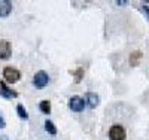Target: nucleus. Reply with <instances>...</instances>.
I'll return each mask as SVG.
<instances>
[{"label":"nucleus","mask_w":149,"mask_h":140,"mask_svg":"<svg viewBox=\"0 0 149 140\" xmlns=\"http://www.w3.org/2000/svg\"><path fill=\"white\" fill-rule=\"evenodd\" d=\"M3 78H5V82H8V84H17L21 78V73L18 69L8 66L3 69Z\"/></svg>","instance_id":"nucleus-1"},{"label":"nucleus","mask_w":149,"mask_h":140,"mask_svg":"<svg viewBox=\"0 0 149 140\" xmlns=\"http://www.w3.org/2000/svg\"><path fill=\"white\" fill-rule=\"evenodd\" d=\"M127 139V131L122 125L115 124L110 127L109 130V140H125Z\"/></svg>","instance_id":"nucleus-2"},{"label":"nucleus","mask_w":149,"mask_h":140,"mask_svg":"<svg viewBox=\"0 0 149 140\" xmlns=\"http://www.w3.org/2000/svg\"><path fill=\"white\" fill-rule=\"evenodd\" d=\"M48 84H49V75L46 72L40 70V72H37L33 76V85L36 88H39V90H40V88H45Z\"/></svg>","instance_id":"nucleus-3"},{"label":"nucleus","mask_w":149,"mask_h":140,"mask_svg":"<svg viewBox=\"0 0 149 140\" xmlns=\"http://www.w3.org/2000/svg\"><path fill=\"white\" fill-rule=\"evenodd\" d=\"M84 107H85V101H84L82 97H79V95L70 97V100H69V109L72 112H82Z\"/></svg>","instance_id":"nucleus-4"},{"label":"nucleus","mask_w":149,"mask_h":140,"mask_svg":"<svg viewBox=\"0 0 149 140\" xmlns=\"http://www.w3.org/2000/svg\"><path fill=\"white\" fill-rule=\"evenodd\" d=\"M12 54L10 42L6 39H0V60H8Z\"/></svg>","instance_id":"nucleus-5"},{"label":"nucleus","mask_w":149,"mask_h":140,"mask_svg":"<svg viewBox=\"0 0 149 140\" xmlns=\"http://www.w3.org/2000/svg\"><path fill=\"white\" fill-rule=\"evenodd\" d=\"M84 101H85V106H88L90 109H95L98 106V103H100V97L95 93H86Z\"/></svg>","instance_id":"nucleus-6"},{"label":"nucleus","mask_w":149,"mask_h":140,"mask_svg":"<svg viewBox=\"0 0 149 140\" xmlns=\"http://www.w3.org/2000/svg\"><path fill=\"white\" fill-rule=\"evenodd\" d=\"M12 12V3L8 0H0V18H6Z\"/></svg>","instance_id":"nucleus-7"},{"label":"nucleus","mask_w":149,"mask_h":140,"mask_svg":"<svg viewBox=\"0 0 149 140\" xmlns=\"http://www.w3.org/2000/svg\"><path fill=\"white\" fill-rule=\"evenodd\" d=\"M0 95L5 97V98H15V97H18V94L15 91H12L9 86H6L5 82H0Z\"/></svg>","instance_id":"nucleus-8"},{"label":"nucleus","mask_w":149,"mask_h":140,"mask_svg":"<svg viewBox=\"0 0 149 140\" xmlns=\"http://www.w3.org/2000/svg\"><path fill=\"white\" fill-rule=\"evenodd\" d=\"M39 109H40L42 113H45V115L51 113V101L49 100H42L40 104H39Z\"/></svg>","instance_id":"nucleus-9"},{"label":"nucleus","mask_w":149,"mask_h":140,"mask_svg":"<svg viewBox=\"0 0 149 140\" xmlns=\"http://www.w3.org/2000/svg\"><path fill=\"white\" fill-rule=\"evenodd\" d=\"M140 58H142V52L140 51H134V52L130 55V64L131 66H137L140 63Z\"/></svg>","instance_id":"nucleus-10"},{"label":"nucleus","mask_w":149,"mask_h":140,"mask_svg":"<svg viewBox=\"0 0 149 140\" xmlns=\"http://www.w3.org/2000/svg\"><path fill=\"white\" fill-rule=\"evenodd\" d=\"M45 130H46L49 134H52V136L57 134V128H55V125H54L52 121H46V122H45Z\"/></svg>","instance_id":"nucleus-11"},{"label":"nucleus","mask_w":149,"mask_h":140,"mask_svg":"<svg viewBox=\"0 0 149 140\" xmlns=\"http://www.w3.org/2000/svg\"><path fill=\"white\" fill-rule=\"evenodd\" d=\"M17 112H18V116H19L21 119H29V113H27L26 109H24L22 104H18V106H17Z\"/></svg>","instance_id":"nucleus-12"},{"label":"nucleus","mask_w":149,"mask_h":140,"mask_svg":"<svg viewBox=\"0 0 149 140\" xmlns=\"http://www.w3.org/2000/svg\"><path fill=\"white\" fill-rule=\"evenodd\" d=\"M73 75H74V82H81L82 78H84V69L79 67L76 72H73Z\"/></svg>","instance_id":"nucleus-13"},{"label":"nucleus","mask_w":149,"mask_h":140,"mask_svg":"<svg viewBox=\"0 0 149 140\" xmlns=\"http://www.w3.org/2000/svg\"><path fill=\"white\" fill-rule=\"evenodd\" d=\"M142 10L146 14V17L149 18V6H146V5H142Z\"/></svg>","instance_id":"nucleus-14"},{"label":"nucleus","mask_w":149,"mask_h":140,"mask_svg":"<svg viewBox=\"0 0 149 140\" xmlns=\"http://www.w3.org/2000/svg\"><path fill=\"white\" fill-rule=\"evenodd\" d=\"M5 127H6V121L2 115H0V128H5Z\"/></svg>","instance_id":"nucleus-15"}]
</instances>
